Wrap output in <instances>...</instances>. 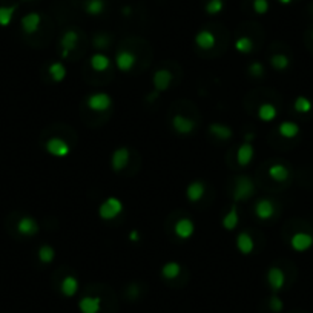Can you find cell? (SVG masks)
<instances>
[{
    "label": "cell",
    "instance_id": "52a82bcc",
    "mask_svg": "<svg viewBox=\"0 0 313 313\" xmlns=\"http://www.w3.org/2000/svg\"><path fill=\"white\" fill-rule=\"evenodd\" d=\"M196 126V123L189 118V117H186L183 116V114H175V116L172 117V128L178 132L180 135H189L194 132Z\"/></svg>",
    "mask_w": 313,
    "mask_h": 313
},
{
    "label": "cell",
    "instance_id": "d6986e66",
    "mask_svg": "<svg viewBox=\"0 0 313 313\" xmlns=\"http://www.w3.org/2000/svg\"><path fill=\"white\" fill-rule=\"evenodd\" d=\"M101 309V299L98 296H83L78 301V310L81 313H98Z\"/></svg>",
    "mask_w": 313,
    "mask_h": 313
},
{
    "label": "cell",
    "instance_id": "4dcf8cb0",
    "mask_svg": "<svg viewBox=\"0 0 313 313\" xmlns=\"http://www.w3.org/2000/svg\"><path fill=\"white\" fill-rule=\"evenodd\" d=\"M16 11H17V5L0 6V26H9V25H11Z\"/></svg>",
    "mask_w": 313,
    "mask_h": 313
},
{
    "label": "cell",
    "instance_id": "7402d4cb",
    "mask_svg": "<svg viewBox=\"0 0 313 313\" xmlns=\"http://www.w3.org/2000/svg\"><path fill=\"white\" fill-rule=\"evenodd\" d=\"M89 65L96 72H104L111 66V59L106 54H103V52H96V54L91 56Z\"/></svg>",
    "mask_w": 313,
    "mask_h": 313
},
{
    "label": "cell",
    "instance_id": "7dc6e473",
    "mask_svg": "<svg viewBox=\"0 0 313 313\" xmlns=\"http://www.w3.org/2000/svg\"><path fill=\"white\" fill-rule=\"evenodd\" d=\"M312 40H313V29H312Z\"/></svg>",
    "mask_w": 313,
    "mask_h": 313
},
{
    "label": "cell",
    "instance_id": "f6af8a7d",
    "mask_svg": "<svg viewBox=\"0 0 313 313\" xmlns=\"http://www.w3.org/2000/svg\"><path fill=\"white\" fill-rule=\"evenodd\" d=\"M123 14H124V16H129V14H131V8H129V6H124V8H123Z\"/></svg>",
    "mask_w": 313,
    "mask_h": 313
},
{
    "label": "cell",
    "instance_id": "ba28073f",
    "mask_svg": "<svg viewBox=\"0 0 313 313\" xmlns=\"http://www.w3.org/2000/svg\"><path fill=\"white\" fill-rule=\"evenodd\" d=\"M255 215L259 218V220H270L275 215V203L269 198H259L255 204Z\"/></svg>",
    "mask_w": 313,
    "mask_h": 313
},
{
    "label": "cell",
    "instance_id": "2e32d148",
    "mask_svg": "<svg viewBox=\"0 0 313 313\" xmlns=\"http://www.w3.org/2000/svg\"><path fill=\"white\" fill-rule=\"evenodd\" d=\"M17 231L20 235H23V236H34L39 232V223L36 221V218L26 215V216L19 220Z\"/></svg>",
    "mask_w": 313,
    "mask_h": 313
},
{
    "label": "cell",
    "instance_id": "1f68e13d",
    "mask_svg": "<svg viewBox=\"0 0 313 313\" xmlns=\"http://www.w3.org/2000/svg\"><path fill=\"white\" fill-rule=\"evenodd\" d=\"M37 256L40 259V263H43V264H49L54 261L56 258V250L54 247H51L49 244H43L40 249H39V252H37Z\"/></svg>",
    "mask_w": 313,
    "mask_h": 313
},
{
    "label": "cell",
    "instance_id": "ab89813d",
    "mask_svg": "<svg viewBox=\"0 0 313 313\" xmlns=\"http://www.w3.org/2000/svg\"><path fill=\"white\" fill-rule=\"evenodd\" d=\"M94 45H97V48H106L108 39L104 37V36H98L97 39H94Z\"/></svg>",
    "mask_w": 313,
    "mask_h": 313
},
{
    "label": "cell",
    "instance_id": "7bdbcfd3",
    "mask_svg": "<svg viewBox=\"0 0 313 313\" xmlns=\"http://www.w3.org/2000/svg\"><path fill=\"white\" fill-rule=\"evenodd\" d=\"M158 94H160L158 91H155V89H154V92H151V94H149L148 100H149V101H152V100H155V98H158Z\"/></svg>",
    "mask_w": 313,
    "mask_h": 313
},
{
    "label": "cell",
    "instance_id": "f1b7e54d",
    "mask_svg": "<svg viewBox=\"0 0 313 313\" xmlns=\"http://www.w3.org/2000/svg\"><path fill=\"white\" fill-rule=\"evenodd\" d=\"M48 72L52 78V81L56 83H60L66 78V68L63 63H60V61H54V63H51L49 68H48Z\"/></svg>",
    "mask_w": 313,
    "mask_h": 313
},
{
    "label": "cell",
    "instance_id": "7c38bea8",
    "mask_svg": "<svg viewBox=\"0 0 313 313\" xmlns=\"http://www.w3.org/2000/svg\"><path fill=\"white\" fill-rule=\"evenodd\" d=\"M41 25V16L39 13H28L20 20V26H22L25 34H34L39 31Z\"/></svg>",
    "mask_w": 313,
    "mask_h": 313
},
{
    "label": "cell",
    "instance_id": "3957f363",
    "mask_svg": "<svg viewBox=\"0 0 313 313\" xmlns=\"http://www.w3.org/2000/svg\"><path fill=\"white\" fill-rule=\"evenodd\" d=\"M86 106L94 112H106L112 106V98L106 92H94L88 97Z\"/></svg>",
    "mask_w": 313,
    "mask_h": 313
},
{
    "label": "cell",
    "instance_id": "277c9868",
    "mask_svg": "<svg viewBox=\"0 0 313 313\" xmlns=\"http://www.w3.org/2000/svg\"><path fill=\"white\" fill-rule=\"evenodd\" d=\"M45 149L49 155L57 156V158H65L71 154V146L60 137H51L45 144Z\"/></svg>",
    "mask_w": 313,
    "mask_h": 313
},
{
    "label": "cell",
    "instance_id": "6da1fadb",
    "mask_svg": "<svg viewBox=\"0 0 313 313\" xmlns=\"http://www.w3.org/2000/svg\"><path fill=\"white\" fill-rule=\"evenodd\" d=\"M255 195V184L252 178L247 175L236 176L234 187V200L235 201H247Z\"/></svg>",
    "mask_w": 313,
    "mask_h": 313
},
{
    "label": "cell",
    "instance_id": "836d02e7",
    "mask_svg": "<svg viewBox=\"0 0 313 313\" xmlns=\"http://www.w3.org/2000/svg\"><path fill=\"white\" fill-rule=\"evenodd\" d=\"M270 65H272L276 71H284L290 65V59L286 54H274L270 57Z\"/></svg>",
    "mask_w": 313,
    "mask_h": 313
},
{
    "label": "cell",
    "instance_id": "d6a6232c",
    "mask_svg": "<svg viewBox=\"0 0 313 313\" xmlns=\"http://www.w3.org/2000/svg\"><path fill=\"white\" fill-rule=\"evenodd\" d=\"M235 49H236L238 52H241V54H249V52H252V51H254V41H252V39L246 37V36L236 39V41H235Z\"/></svg>",
    "mask_w": 313,
    "mask_h": 313
},
{
    "label": "cell",
    "instance_id": "4316f807",
    "mask_svg": "<svg viewBox=\"0 0 313 313\" xmlns=\"http://www.w3.org/2000/svg\"><path fill=\"white\" fill-rule=\"evenodd\" d=\"M278 132L283 138H287V140H292L298 137L299 134V126L295 123V121H283L278 126Z\"/></svg>",
    "mask_w": 313,
    "mask_h": 313
},
{
    "label": "cell",
    "instance_id": "603a6c76",
    "mask_svg": "<svg viewBox=\"0 0 313 313\" xmlns=\"http://www.w3.org/2000/svg\"><path fill=\"white\" fill-rule=\"evenodd\" d=\"M60 290H61V293H63L65 296L72 298L78 292V279L76 276H72V275L65 276L63 279H61V283H60Z\"/></svg>",
    "mask_w": 313,
    "mask_h": 313
},
{
    "label": "cell",
    "instance_id": "484cf974",
    "mask_svg": "<svg viewBox=\"0 0 313 313\" xmlns=\"http://www.w3.org/2000/svg\"><path fill=\"white\" fill-rule=\"evenodd\" d=\"M209 132L218 140H229V138H232V135H234L232 129L221 123H212L211 126H209Z\"/></svg>",
    "mask_w": 313,
    "mask_h": 313
},
{
    "label": "cell",
    "instance_id": "74e56055",
    "mask_svg": "<svg viewBox=\"0 0 313 313\" xmlns=\"http://www.w3.org/2000/svg\"><path fill=\"white\" fill-rule=\"evenodd\" d=\"M264 66H263V63H259V61H254V63H250V66H249V74L252 76V77H255V78H258V77H263L264 76Z\"/></svg>",
    "mask_w": 313,
    "mask_h": 313
},
{
    "label": "cell",
    "instance_id": "ffe728a7",
    "mask_svg": "<svg viewBox=\"0 0 313 313\" xmlns=\"http://www.w3.org/2000/svg\"><path fill=\"white\" fill-rule=\"evenodd\" d=\"M267 172H269V176L272 180H275V181H278V183H284V181H287L289 180V176H290V171H289V168L286 164H283V163H274L270 168L267 169Z\"/></svg>",
    "mask_w": 313,
    "mask_h": 313
},
{
    "label": "cell",
    "instance_id": "8fae6325",
    "mask_svg": "<svg viewBox=\"0 0 313 313\" xmlns=\"http://www.w3.org/2000/svg\"><path fill=\"white\" fill-rule=\"evenodd\" d=\"M131 160V152L128 148H118L114 151L112 156H111V164H112V169L116 172L123 171L126 166L129 164Z\"/></svg>",
    "mask_w": 313,
    "mask_h": 313
},
{
    "label": "cell",
    "instance_id": "f546056e",
    "mask_svg": "<svg viewBox=\"0 0 313 313\" xmlns=\"http://www.w3.org/2000/svg\"><path fill=\"white\" fill-rule=\"evenodd\" d=\"M181 274V266L176 263V261H169L161 267V275L166 279H175L178 278Z\"/></svg>",
    "mask_w": 313,
    "mask_h": 313
},
{
    "label": "cell",
    "instance_id": "60d3db41",
    "mask_svg": "<svg viewBox=\"0 0 313 313\" xmlns=\"http://www.w3.org/2000/svg\"><path fill=\"white\" fill-rule=\"evenodd\" d=\"M129 239L132 243H138L140 241V232L137 231V229H134L132 232H129Z\"/></svg>",
    "mask_w": 313,
    "mask_h": 313
},
{
    "label": "cell",
    "instance_id": "8992f818",
    "mask_svg": "<svg viewBox=\"0 0 313 313\" xmlns=\"http://www.w3.org/2000/svg\"><path fill=\"white\" fill-rule=\"evenodd\" d=\"M172 72L168 71V69H158L154 72L152 76V85H154V89L158 91V92H164L168 91L172 85Z\"/></svg>",
    "mask_w": 313,
    "mask_h": 313
},
{
    "label": "cell",
    "instance_id": "bcb514c9",
    "mask_svg": "<svg viewBox=\"0 0 313 313\" xmlns=\"http://www.w3.org/2000/svg\"><path fill=\"white\" fill-rule=\"evenodd\" d=\"M278 2H279L281 5H290L292 2H293V0H278Z\"/></svg>",
    "mask_w": 313,
    "mask_h": 313
},
{
    "label": "cell",
    "instance_id": "44dd1931",
    "mask_svg": "<svg viewBox=\"0 0 313 313\" xmlns=\"http://www.w3.org/2000/svg\"><path fill=\"white\" fill-rule=\"evenodd\" d=\"M204 192H206L204 183L198 180V181H192L189 186H187L186 196H187V200H189L191 203H198L204 196Z\"/></svg>",
    "mask_w": 313,
    "mask_h": 313
},
{
    "label": "cell",
    "instance_id": "c3c4849f",
    "mask_svg": "<svg viewBox=\"0 0 313 313\" xmlns=\"http://www.w3.org/2000/svg\"><path fill=\"white\" fill-rule=\"evenodd\" d=\"M23 2H31V0H23Z\"/></svg>",
    "mask_w": 313,
    "mask_h": 313
},
{
    "label": "cell",
    "instance_id": "e0dca14e",
    "mask_svg": "<svg viewBox=\"0 0 313 313\" xmlns=\"http://www.w3.org/2000/svg\"><path fill=\"white\" fill-rule=\"evenodd\" d=\"M195 45L201 49H212L216 45V37L211 29H201L195 36Z\"/></svg>",
    "mask_w": 313,
    "mask_h": 313
},
{
    "label": "cell",
    "instance_id": "e575fe53",
    "mask_svg": "<svg viewBox=\"0 0 313 313\" xmlns=\"http://www.w3.org/2000/svg\"><path fill=\"white\" fill-rule=\"evenodd\" d=\"M224 9V0H207L204 11L209 16H218Z\"/></svg>",
    "mask_w": 313,
    "mask_h": 313
},
{
    "label": "cell",
    "instance_id": "9a60e30c",
    "mask_svg": "<svg viewBox=\"0 0 313 313\" xmlns=\"http://www.w3.org/2000/svg\"><path fill=\"white\" fill-rule=\"evenodd\" d=\"M254 155H255V149L252 143H243L239 144V148L236 149V163L238 166H241V168H246L254 160Z\"/></svg>",
    "mask_w": 313,
    "mask_h": 313
},
{
    "label": "cell",
    "instance_id": "9c48e42d",
    "mask_svg": "<svg viewBox=\"0 0 313 313\" xmlns=\"http://www.w3.org/2000/svg\"><path fill=\"white\" fill-rule=\"evenodd\" d=\"M290 246L295 252H306L313 246V236L306 232H296L290 238Z\"/></svg>",
    "mask_w": 313,
    "mask_h": 313
},
{
    "label": "cell",
    "instance_id": "83f0119b",
    "mask_svg": "<svg viewBox=\"0 0 313 313\" xmlns=\"http://www.w3.org/2000/svg\"><path fill=\"white\" fill-rule=\"evenodd\" d=\"M106 9V2L104 0H86L85 2V13L88 16L97 17L101 16Z\"/></svg>",
    "mask_w": 313,
    "mask_h": 313
},
{
    "label": "cell",
    "instance_id": "d4e9b609",
    "mask_svg": "<svg viewBox=\"0 0 313 313\" xmlns=\"http://www.w3.org/2000/svg\"><path fill=\"white\" fill-rule=\"evenodd\" d=\"M238 223H239L238 206H236V204H232L231 209H229L227 214H226L224 218H223V227L226 229V231H234V229H236Z\"/></svg>",
    "mask_w": 313,
    "mask_h": 313
},
{
    "label": "cell",
    "instance_id": "5b68a950",
    "mask_svg": "<svg viewBox=\"0 0 313 313\" xmlns=\"http://www.w3.org/2000/svg\"><path fill=\"white\" fill-rule=\"evenodd\" d=\"M78 40H80V36L76 29H68L63 33L60 39V46H61V57L66 59L69 56V52H72L77 45H78Z\"/></svg>",
    "mask_w": 313,
    "mask_h": 313
},
{
    "label": "cell",
    "instance_id": "d590c367",
    "mask_svg": "<svg viewBox=\"0 0 313 313\" xmlns=\"http://www.w3.org/2000/svg\"><path fill=\"white\" fill-rule=\"evenodd\" d=\"M293 108L298 114H309L313 109V104L307 97L299 96V97H296V100L293 103Z\"/></svg>",
    "mask_w": 313,
    "mask_h": 313
},
{
    "label": "cell",
    "instance_id": "b9f144b4",
    "mask_svg": "<svg viewBox=\"0 0 313 313\" xmlns=\"http://www.w3.org/2000/svg\"><path fill=\"white\" fill-rule=\"evenodd\" d=\"M129 295H131L132 298H135V296L138 295V289H137V286H135V284H132V286L129 287Z\"/></svg>",
    "mask_w": 313,
    "mask_h": 313
},
{
    "label": "cell",
    "instance_id": "f35d334b",
    "mask_svg": "<svg viewBox=\"0 0 313 313\" xmlns=\"http://www.w3.org/2000/svg\"><path fill=\"white\" fill-rule=\"evenodd\" d=\"M269 307H270V310H272L274 313H279V312H283V309H284V302H283V299H281L279 296L274 295L272 298H270V301H269Z\"/></svg>",
    "mask_w": 313,
    "mask_h": 313
},
{
    "label": "cell",
    "instance_id": "ee69618b",
    "mask_svg": "<svg viewBox=\"0 0 313 313\" xmlns=\"http://www.w3.org/2000/svg\"><path fill=\"white\" fill-rule=\"evenodd\" d=\"M255 138V134H246V141L250 143V140H254Z\"/></svg>",
    "mask_w": 313,
    "mask_h": 313
},
{
    "label": "cell",
    "instance_id": "30bf717a",
    "mask_svg": "<svg viewBox=\"0 0 313 313\" xmlns=\"http://www.w3.org/2000/svg\"><path fill=\"white\" fill-rule=\"evenodd\" d=\"M135 63H137V56L134 54V52L131 51H126V49H123V51H118L117 52V56H116V65L117 68L121 71V72H129Z\"/></svg>",
    "mask_w": 313,
    "mask_h": 313
},
{
    "label": "cell",
    "instance_id": "5bb4252c",
    "mask_svg": "<svg viewBox=\"0 0 313 313\" xmlns=\"http://www.w3.org/2000/svg\"><path fill=\"white\" fill-rule=\"evenodd\" d=\"M267 283L274 292H279L286 284V275L283 269L279 267H270L267 272Z\"/></svg>",
    "mask_w": 313,
    "mask_h": 313
},
{
    "label": "cell",
    "instance_id": "cb8c5ba5",
    "mask_svg": "<svg viewBox=\"0 0 313 313\" xmlns=\"http://www.w3.org/2000/svg\"><path fill=\"white\" fill-rule=\"evenodd\" d=\"M256 114H258V118L261 121L270 123V121H274L276 118L278 109L275 108V104H272V103H263V104H259Z\"/></svg>",
    "mask_w": 313,
    "mask_h": 313
},
{
    "label": "cell",
    "instance_id": "4fadbf2b",
    "mask_svg": "<svg viewBox=\"0 0 313 313\" xmlns=\"http://www.w3.org/2000/svg\"><path fill=\"white\" fill-rule=\"evenodd\" d=\"M195 232V224L189 218H180L174 226V234L180 239H189Z\"/></svg>",
    "mask_w": 313,
    "mask_h": 313
},
{
    "label": "cell",
    "instance_id": "7a4b0ae2",
    "mask_svg": "<svg viewBox=\"0 0 313 313\" xmlns=\"http://www.w3.org/2000/svg\"><path fill=\"white\" fill-rule=\"evenodd\" d=\"M121 212H123V203L117 196H108L98 207V215L104 221L116 220Z\"/></svg>",
    "mask_w": 313,
    "mask_h": 313
},
{
    "label": "cell",
    "instance_id": "8d00e7d4",
    "mask_svg": "<svg viewBox=\"0 0 313 313\" xmlns=\"http://www.w3.org/2000/svg\"><path fill=\"white\" fill-rule=\"evenodd\" d=\"M252 8H254V11L258 16H264V14L269 13L270 3H269V0H254V2H252Z\"/></svg>",
    "mask_w": 313,
    "mask_h": 313
},
{
    "label": "cell",
    "instance_id": "ac0fdd59",
    "mask_svg": "<svg viewBox=\"0 0 313 313\" xmlns=\"http://www.w3.org/2000/svg\"><path fill=\"white\" fill-rule=\"evenodd\" d=\"M236 249L239 250V254L243 255H250L255 249L254 238L249 232H239L236 236Z\"/></svg>",
    "mask_w": 313,
    "mask_h": 313
}]
</instances>
